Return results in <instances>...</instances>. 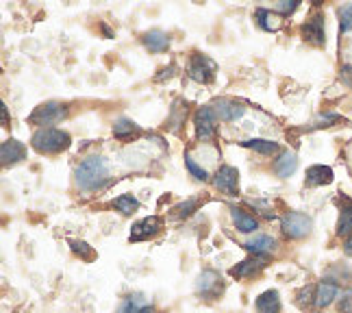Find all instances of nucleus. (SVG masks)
Listing matches in <instances>:
<instances>
[{
	"label": "nucleus",
	"mask_w": 352,
	"mask_h": 313,
	"mask_svg": "<svg viewBox=\"0 0 352 313\" xmlns=\"http://www.w3.org/2000/svg\"><path fill=\"white\" fill-rule=\"evenodd\" d=\"M224 290L222 285V277L218 274L215 270H205L202 274L198 277V283H196V292L198 296H202L205 301H213V298H218Z\"/></svg>",
	"instance_id": "0eeeda50"
},
{
	"label": "nucleus",
	"mask_w": 352,
	"mask_h": 313,
	"mask_svg": "<svg viewBox=\"0 0 352 313\" xmlns=\"http://www.w3.org/2000/svg\"><path fill=\"white\" fill-rule=\"evenodd\" d=\"M113 207L120 211V213H124V215H131L140 209V200L135 198L133 194H122L120 198L113 200Z\"/></svg>",
	"instance_id": "a878e982"
},
{
	"label": "nucleus",
	"mask_w": 352,
	"mask_h": 313,
	"mask_svg": "<svg viewBox=\"0 0 352 313\" xmlns=\"http://www.w3.org/2000/svg\"><path fill=\"white\" fill-rule=\"evenodd\" d=\"M70 142H72L70 133L55 129V127L37 129L33 133V138H31V146L42 155H59V153L65 151L67 146H70Z\"/></svg>",
	"instance_id": "f03ea898"
},
{
	"label": "nucleus",
	"mask_w": 352,
	"mask_h": 313,
	"mask_svg": "<svg viewBox=\"0 0 352 313\" xmlns=\"http://www.w3.org/2000/svg\"><path fill=\"white\" fill-rule=\"evenodd\" d=\"M70 246H72V250H74L76 255H80V257H83L85 261H91V259H94V248L89 246L87 241L72 239V241H70Z\"/></svg>",
	"instance_id": "cd10ccee"
},
{
	"label": "nucleus",
	"mask_w": 352,
	"mask_h": 313,
	"mask_svg": "<svg viewBox=\"0 0 352 313\" xmlns=\"http://www.w3.org/2000/svg\"><path fill=\"white\" fill-rule=\"evenodd\" d=\"M333 179H335V174L329 166H311L307 170V185H311V187L331 185Z\"/></svg>",
	"instance_id": "6ab92c4d"
},
{
	"label": "nucleus",
	"mask_w": 352,
	"mask_h": 313,
	"mask_svg": "<svg viewBox=\"0 0 352 313\" xmlns=\"http://www.w3.org/2000/svg\"><path fill=\"white\" fill-rule=\"evenodd\" d=\"M65 118H67V107L61 102H55V100H48V102H42L39 107H35V111L29 116V122L31 125L42 127V129H48Z\"/></svg>",
	"instance_id": "7ed1b4c3"
},
{
	"label": "nucleus",
	"mask_w": 352,
	"mask_h": 313,
	"mask_svg": "<svg viewBox=\"0 0 352 313\" xmlns=\"http://www.w3.org/2000/svg\"><path fill=\"white\" fill-rule=\"evenodd\" d=\"M118 313H157V311L151 298H146L142 294H131L122 301V305L118 307Z\"/></svg>",
	"instance_id": "f8f14e48"
},
{
	"label": "nucleus",
	"mask_w": 352,
	"mask_h": 313,
	"mask_svg": "<svg viewBox=\"0 0 352 313\" xmlns=\"http://www.w3.org/2000/svg\"><path fill=\"white\" fill-rule=\"evenodd\" d=\"M231 217H233L237 230H241V233H254V230L259 228V222H256V217L250 215V213H246L243 209L233 207L231 209Z\"/></svg>",
	"instance_id": "412c9836"
},
{
	"label": "nucleus",
	"mask_w": 352,
	"mask_h": 313,
	"mask_svg": "<svg viewBox=\"0 0 352 313\" xmlns=\"http://www.w3.org/2000/svg\"><path fill=\"white\" fill-rule=\"evenodd\" d=\"M340 29H342V33L352 31V3L344 5L340 9Z\"/></svg>",
	"instance_id": "c85d7f7f"
},
{
	"label": "nucleus",
	"mask_w": 352,
	"mask_h": 313,
	"mask_svg": "<svg viewBox=\"0 0 352 313\" xmlns=\"http://www.w3.org/2000/svg\"><path fill=\"white\" fill-rule=\"evenodd\" d=\"M344 252H346L348 257H352V235H348L346 241H344Z\"/></svg>",
	"instance_id": "473e14b6"
},
{
	"label": "nucleus",
	"mask_w": 352,
	"mask_h": 313,
	"mask_svg": "<svg viewBox=\"0 0 352 313\" xmlns=\"http://www.w3.org/2000/svg\"><path fill=\"white\" fill-rule=\"evenodd\" d=\"M211 109H213L215 118H220L224 122H235V120H239L243 114H246V107H243L241 102H237V100H231V98L218 100Z\"/></svg>",
	"instance_id": "9b49d317"
},
{
	"label": "nucleus",
	"mask_w": 352,
	"mask_h": 313,
	"mask_svg": "<svg viewBox=\"0 0 352 313\" xmlns=\"http://www.w3.org/2000/svg\"><path fill=\"white\" fill-rule=\"evenodd\" d=\"M76 183L85 192H96L109 183V166H107L104 157L94 155L80 163L76 168Z\"/></svg>",
	"instance_id": "f257e3e1"
},
{
	"label": "nucleus",
	"mask_w": 352,
	"mask_h": 313,
	"mask_svg": "<svg viewBox=\"0 0 352 313\" xmlns=\"http://www.w3.org/2000/svg\"><path fill=\"white\" fill-rule=\"evenodd\" d=\"M335 298H340V288H337V283H333V281H322L318 288H316V301H314V305L318 309H324V307L333 305Z\"/></svg>",
	"instance_id": "4468645a"
},
{
	"label": "nucleus",
	"mask_w": 352,
	"mask_h": 313,
	"mask_svg": "<svg viewBox=\"0 0 352 313\" xmlns=\"http://www.w3.org/2000/svg\"><path fill=\"white\" fill-rule=\"evenodd\" d=\"M185 166H187V170L189 172H192V176H194V179H198V181H207L209 179V174H207V170L205 168H202V166H198V163H196V159L192 157V155H185Z\"/></svg>",
	"instance_id": "bb28decb"
},
{
	"label": "nucleus",
	"mask_w": 352,
	"mask_h": 313,
	"mask_svg": "<svg viewBox=\"0 0 352 313\" xmlns=\"http://www.w3.org/2000/svg\"><path fill=\"white\" fill-rule=\"evenodd\" d=\"M296 9H298L296 0H280V3L276 5V13H278V16H289V13H294Z\"/></svg>",
	"instance_id": "7c9ffc66"
},
{
	"label": "nucleus",
	"mask_w": 352,
	"mask_h": 313,
	"mask_svg": "<svg viewBox=\"0 0 352 313\" xmlns=\"http://www.w3.org/2000/svg\"><path fill=\"white\" fill-rule=\"evenodd\" d=\"M196 205H198V200L196 198H189L187 202H183V205H179L174 211H176V215L179 217H185V215H189L194 209H196Z\"/></svg>",
	"instance_id": "2f4dec72"
},
{
	"label": "nucleus",
	"mask_w": 352,
	"mask_h": 313,
	"mask_svg": "<svg viewBox=\"0 0 352 313\" xmlns=\"http://www.w3.org/2000/svg\"><path fill=\"white\" fill-rule=\"evenodd\" d=\"M263 268H265V257H252V259H246V261L237 263L231 270V274L235 279H248V277H254L256 272L263 270Z\"/></svg>",
	"instance_id": "a211bd4d"
},
{
	"label": "nucleus",
	"mask_w": 352,
	"mask_h": 313,
	"mask_svg": "<svg viewBox=\"0 0 352 313\" xmlns=\"http://www.w3.org/2000/svg\"><path fill=\"white\" fill-rule=\"evenodd\" d=\"M113 135H116L118 140L126 142V140L133 138V135H140V127L135 125L133 120H129V118H120L113 125Z\"/></svg>",
	"instance_id": "b1692460"
},
{
	"label": "nucleus",
	"mask_w": 352,
	"mask_h": 313,
	"mask_svg": "<svg viewBox=\"0 0 352 313\" xmlns=\"http://www.w3.org/2000/svg\"><path fill=\"white\" fill-rule=\"evenodd\" d=\"M254 18H256V22H259V26L263 31H278L280 29V16L276 11H270V9H256L254 11Z\"/></svg>",
	"instance_id": "5701e85b"
},
{
	"label": "nucleus",
	"mask_w": 352,
	"mask_h": 313,
	"mask_svg": "<svg viewBox=\"0 0 352 313\" xmlns=\"http://www.w3.org/2000/svg\"><path fill=\"white\" fill-rule=\"evenodd\" d=\"M243 246H246V250L252 252L254 257H267L270 252L276 250V239L270 235H254L252 239L243 244Z\"/></svg>",
	"instance_id": "2eb2a0df"
},
{
	"label": "nucleus",
	"mask_w": 352,
	"mask_h": 313,
	"mask_svg": "<svg viewBox=\"0 0 352 313\" xmlns=\"http://www.w3.org/2000/svg\"><path fill=\"white\" fill-rule=\"evenodd\" d=\"M302 37L314 46L327 44V29H324V16H322V13H318V16H314V18L302 24Z\"/></svg>",
	"instance_id": "9d476101"
},
{
	"label": "nucleus",
	"mask_w": 352,
	"mask_h": 313,
	"mask_svg": "<svg viewBox=\"0 0 352 313\" xmlns=\"http://www.w3.org/2000/svg\"><path fill=\"white\" fill-rule=\"evenodd\" d=\"M7 122H9V116H7V107L3 105V125L7 127Z\"/></svg>",
	"instance_id": "72a5a7b5"
},
{
	"label": "nucleus",
	"mask_w": 352,
	"mask_h": 313,
	"mask_svg": "<svg viewBox=\"0 0 352 313\" xmlns=\"http://www.w3.org/2000/svg\"><path fill=\"white\" fill-rule=\"evenodd\" d=\"M337 235H352V200H348L340 211L337 220Z\"/></svg>",
	"instance_id": "393cba45"
},
{
	"label": "nucleus",
	"mask_w": 352,
	"mask_h": 313,
	"mask_svg": "<svg viewBox=\"0 0 352 313\" xmlns=\"http://www.w3.org/2000/svg\"><path fill=\"white\" fill-rule=\"evenodd\" d=\"M215 114L211 107H200L196 116H194V127H196V135L200 142H211L215 140V133H218V129H215Z\"/></svg>",
	"instance_id": "39448f33"
},
{
	"label": "nucleus",
	"mask_w": 352,
	"mask_h": 313,
	"mask_svg": "<svg viewBox=\"0 0 352 313\" xmlns=\"http://www.w3.org/2000/svg\"><path fill=\"white\" fill-rule=\"evenodd\" d=\"M296 170H298V157L289 151L280 153V157L274 161V172L280 176V179H289Z\"/></svg>",
	"instance_id": "aec40b11"
},
{
	"label": "nucleus",
	"mask_w": 352,
	"mask_h": 313,
	"mask_svg": "<svg viewBox=\"0 0 352 313\" xmlns=\"http://www.w3.org/2000/svg\"><path fill=\"white\" fill-rule=\"evenodd\" d=\"M215 189H220L226 196H237L239 194V172L233 166H222L213 176Z\"/></svg>",
	"instance_id": "6e6552de"
},
{
	"label": "nucleus",
	"mask_w": 352,
	"mask_h": 313,
	"mask_svg": "<svg viewBox=\"0 0 352 313\" xmlns=\"http://www.w3.org/2000/svg\"><path fill=\"white\" fill-rule=\"evenodd\" d=\"M256 313H278L283 303H280V294L276 290H267L259 298H256Z\"/></svg>",
	"instance_id": "f3484780"
},
{
	"label": "nucleus",
	"mask_w": 352,
	"mask_h": 313,
	"mask_svg": "<svg viewBox=\"0 0 352 313\" xmlns=\"http://www.w3.org/2000/svg\"><path fill=\"white\" fill-rule=\"evenodd\" d=\"M26 157V146L18 140H7L0 146V159H3V166H16L22 159Z\"/></svg>",
	"instance_id": "ddd939ff"
},
{
	"label": "nucleus",
	"mask_w": 352,
	"mask_h": 313,
	"mask_svg": "<svg viewBox=\"0 0 352 313\" xmlns=\"http://www.w3.org/2000/svg\"><path fill=\"white\" fill-rule=\"evenodd\" d=\"M280 228L289 239H302L314 230V220L300 211H287L280 220Z\"/></svg>",
	"instance_id": "20e7f679"
},
{
	"label": "nucleus",
	"mask_w": 352,
	"mask_h": 313,
	"mask_svg": "<svg viewBox=\"0 0 352 313\" xmlns=\"http://www.w3.org/2000/svg\"><path fill=\"white\" fill-rule=\"evenodd\" d=\"M142 42L151 52H166L170 48V35L161 29H153V31L144 33Z\"/></svg>",
	"instance_id": "dca6fc26"
},
{
	"label": "nucleus",
	"mask_w": 352,
	"mask_h": 313,
	"mask_svg": "<svg viewBox=\"0 0 352 313\" xmlns=\"http://www.w3.org/2000/svg\"><path fill=\"white\" fill-rule=\"evenodd\" d=\"M243 148H250V151L259 153V155H265V157H272L278 153V144L272 142V140H263V138H252V140H246L241 142Z\"/></svg>",
	"instance_id": "4be33fe9"
},
{
	"label": "nucleus",
	"mask_w": 352,
	"mask_h": 313,
	"mask_svg": "<svg viewBox=\"0 0 352 313\" xmlns=\"http://www.w3.org/2000/svg\"><path fill=\"white\" fill-rule=\"evenodd\" d=\"M164 228V220L159 215H148L144 220H140L138 224H133L131 228V241H144V239H151L155 237L159 230Z\"/></svg>",
	"instance_id": "1a4fd4ad"
},
{
	"label": "nucleus",
	"mask_w": 352,
	"mask_h": 313,
	"mask_svg": "<svg viewBox=\"0 0 352 313\" xmlns=\"http://www.w3.org/2000/svg\"><path fill=\"white\" fill-rule=\"evenodd\" d=\"M187 74L192 76L198 83H211L215 78V63L207 57V54H194L192 59H189V65H187Z\"/></svg>",
	"instance_id": "423d86ee"
},
{
	"label": "nucleus",
	"mask_w": 352,
	"mask_h": 313,
	"mask_svg": "<svg viewBox=\"0 0 352 313\" xmlns=\"http://www.w3.org/2000/svg\"><path fill=\"white\" fill-rule=\"evenodd\" d=\"M337 309L340 313H352V290L342 292V296L337 298Z\"/></svg>",
	"instance_id": "c756f323"
}]
</instances>
